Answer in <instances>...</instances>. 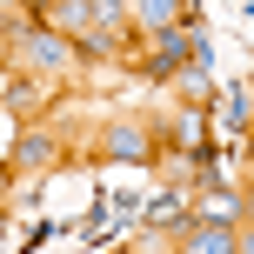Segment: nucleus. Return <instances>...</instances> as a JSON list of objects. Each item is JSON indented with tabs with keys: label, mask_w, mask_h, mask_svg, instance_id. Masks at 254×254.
Returning a JSON list of instances; mask_svg holds the SVG:
<instances>
[{
	"label": "nucleus",
	"mask_w": 254,
	"mask_h": 254,
	"mask_svg": "<svg viewBox=\"0 0 254 254\" xmlns=\"http://www.w3.org/2000/svg\"><path fill=\"white\" fill-rule=\"evenodd\" d=\"M201 214L207 221H241L248 228V188H228L221 174H207L201 181Z\"/></svg>",
	"instance_id": "obj_5"
},
{
	"label": "nucleus",
	"mask_w": 254,
	"mask_h": 254,
	"mask_svg": "<svg viewBox=\"0 0 254 254\" xmlns=\"http://www.w3.org/2000/svg\"><path fill=\"white\" fill-rule=\"evenodd\" d=\"M0 74H7V27H0Z\"/></svg>",
	"instance_id": "obj_9"
},
{
	"label": "nucleus",
	"mask_w": 254,
	"mask_h": 254,
	"mask_svg": "<svg viewBox=\"0 0 254 254\" xmlns=\"http://www.w3.org/2000/svg\"><path fill=\"white\" fill-rule=\"evenodd\" d=\"M221 121H228V134H234V147L248 140V127H254V101H248V74H234V87H228V101H221Z\"/></svg>",
	"instance_id": "obj_6"
},
{
	"label": "nucleus",
	"mask_w": 254,
	"mask_h": 254,
	"mask_svg": "<svg viewBox=\"0 0 254 254\" xmlns=\"http://www.w3.org/2000/svg\"><path fill=\"white\" fill-rule=\"evenodd\" d=\"M7 161H13V174H20V181H34V174H54V167H67L74 154H67V140L54 134V127L20 121V127H13V147H7Z\"/></svg>",
	"instance_id": "obj_3"
},
{
	"label": "nucleus",
	"mask_w": 254,
	"mask_h": 254,
	"mask_svg": "<svg viewBox=\"0 0 254 254\" xmlns=\"http://www.w3.org/2000/svg\"><path fill=\"white\" fill-rule=\"evenodd\" d=\"M181 254H248V228L241 221H207V214H181V234H174Z\"/></svg>",
	"instance_id": "obj_4"
},
{
	"label": "nucleus",
	"mask_w": 254,
	"mask_h": 254,
	"mask_svg": "<svg viewBox=\"0 0 254 254\" xmlns=\"http://www.w3.org/2000/svg\"><path fill=\"white\" fill-rule=\"evenodd\" d=\"M13 181H20V174H13V161H7V154H0V207H7V194H13Z\"/></svg>",
	"instance_id": "obj_8"
},
{
	"label": "nucleus",
	"mask_w": 254,
	"mask_h": 254,
	"mask_svg": "<svg viewBox=\"0 0 254 254\" xmlns=\"http://www.w3.org/2000/svg\"><path fill=\"white\" fill-rule=\"evenodd\" d=\"M0 101H7V114H13V121H34L47 94H40V80H34V74H20V80H7V94H0Z\"/></svg>",
	"instance_id": "obj_7"
},
{
	"label": "nucleus",
	"mask_w": 254,
	"mask_h": 254,
	"mask_svg": "<svg viewBox=\"0 0 254 254\" xmlns=\"http://www.w3.org/2000/svg\"><path fill=\"white\" fill-rule=\"evenodd\" d=\"M87 161H101V167H154V161H161V121H140V114L101 121Z\"/></svg>",
	"instance_id": "obj_2"
},
{
	"label": "nucleus",
	"mask_w": 254,
	"mask_h": 254,
	"mask_svg": "<svg viewBox=\"0 0 254 254\" xmlns=\"http://www.w3.org/2000/svg\"><path fill=\"white\" fill-rule=\"evenodd\" d=\"M80 67L74 40H61L47 20H27V27H7V74H34V80H67Z\"/></svg>",
	"instance_id": "obj_1"
},
{
	"label": "nucleus",
	"mask_w": 254,
	"mask_h": 254,
	"mask_svg": "<svg viewBox=\"0 0 254 254\" xmlns=\"http://www.w3.org/2000/svg\"><path fill=\"white\" fill-rule=\"evenodd\" d=\"M127 7H134V0H127Z\"/></svg>",
	"instance_id": "obj_10"
}]
</instances>
